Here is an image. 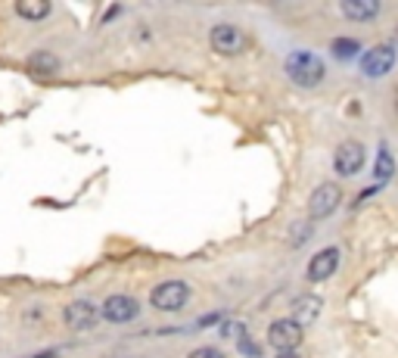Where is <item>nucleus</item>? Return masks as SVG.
<instances>
[{
    "mask_svg": "<svg viewBox=\"0 0 398 358\" xmlns=\"http://www.w3.org/2000/svg\"><path fill=\"white\" fill-rule=\"evenodd\" d=\"M283 69H286V75H290V82L298 84V88H305V91L317 88V84L323 82V75H327L323 59L311 50H292L290 57H286Z\"/></svg>",
    "mask_w": 398,
    "mask_h": 358,
    "instance_id": "1",
    "label": "nucleus"
},
{
    "mask_svg": "<svg viewBox=\"0 0 398 358\" xmlns=\"http://www.w3.org/2000/svg\"><path fill=\"white\" fill-rule=\"evenodd\" d=\"M209 47L218 57H240V53H246L252 47V38L234 22H218L209 32Z\"/></svg>",
    "mask_w": 398,
    "mask_h": 358,
    "instance_id": "2",
    "label": "nucleus"
},
{
    "mask_svg": "<svg viewBox=\"0 0 398 358\" xmlns=\"http://www.w3.org/2000/svg\"><path fill=\"white\" fill-rule=\"evenodd\" d=\"M190 287L184 281H165L149 293V305L159 308V312H180V308L190 302Z\"/></svg>",
    "mask_w": 398,
    "mask_h": 358,
    "instance_id": "3",
    "label": "nucleus"
},
{
    "mask_svg": "<svg viewBox=\"0 0 398 358\" xmlns=\"http://www.w3.org/2000/svg\"><path fill=\"white\" fill-rule=\"evenodd\" d=\"M364 159H367L364 144H358V140H345V144H339L336 153H333V169H336V175L352 178V175H358V171L364 169Z\"/></svg>",
    "mask_w": 398,
    "mask_h": 358,
    "instance_id": "4",
    "label": "nucleus"
},
{
    "mask_svg": "<svg viewBox=\"0 0 398 358\" xmlns=\"http://www.w3.org/2000/svg\"><path fill=\"white\" fill-rule=\"evenodd\" d=\"M302 339H305V330L292 318H280V321H274V324L267 327V343L277 349V355L280 352H292Z\"/></svg>",
    "mask_w": 398,
    "mask_h": 358,
    "instance_id": "5",
    "label": "nucleus"
},
{
    "mask_svg": "<svg viewBox=\"0 0 398 358\" xmlns=\"http://www.w3.org/2000/svg\"><path fill=\"white\" fill-rule=\"evenodd\" d=\"M62 321H66V327H72L75 333H84V330H93V327H97L100 312L91 299H75L62 308Z\"/></svg>",
    "mask_w": 398,
    "mask_h": 358,
    "instance_id": "6",
    "label": "nucleus"
},
{
    "mask_svg": "<svg viewBox=\"0 0 398 358\" xmlns=\"http://www.w3.org/2000/svg\"><path fill=\"white\" fill-rule=\"evenodd\" d=\"M339 202H342V190H339V184H333V181H327V184H321V187H314V194H311V200H308V215L311 218H327V215H333L336 209H339Z\"/></svg>",
    "mask_w": 398,
    "mask_h": 358,
    "instance_id": "7",
    "label": "nucleus"
},
{
    "mask_svg": "<svg viewBox=\"0 0 398 358\" xmlns=\"http://www.w3.org/2000/svg\"><path fill=\"white\" fill-rule=\"evenodd\" d=\"M395 47L392 44H377L370 47V50L361 57V72H364V78H383L386 72L395 66Z\"/></svg>",
    "mask_w": 398,
    "mask_h": 358,
    "instance_id": "8",
    "label": "nucleus"
},
{
    "mask_svg": "<svg viewBox=\"0 0 398 358\" xmlns=\"http://www.w3.org/2000/svg\"><path fill=\"white\" fill-rule=\"evenodd\" d=\"M137 314H140V302L134 299V296H109V299L103 302V308H100V318L112 321V324H128V321H134Z\"/></svg>",
    "mask_w": 398,
    "mask_h": 358,
    "instance_id": "9",
    "label": "nucleus"
},
{
    "mask_svg": "<svg viewBox=\"0 0 398 358\" xmlns=\"http://www.w3.org/2000/svg\"><path fill=\"white\" fill-rule=\"evenodd\" d=\"M339 268V249L336 246H327V249L314 252L308 262V281L311 283H321V281H330Z\"/></svg>",
    "mask_w": 398,
    "mask_h": 358,
    "instance_id": "10",
    "label": "nucleus"
},
{
    "mask_svg": "<svg viewBox=\"0 0 398 358\" xmlns=\"http://www.w3.org/2000/svg\"><path fill=\"white\" fill-rule=\"evenodd\" d=\"M321 308H323V302H321V296H298L296 302H292V321H296L298 327H305V324H314L317 321V314H321Z\"/></svg>",
    "mask_w": 398,
    "mask_h": 358,
    "instance_id": "11",
    "label": "nucleus"
},
{
    "mask_svg": "<svg viewBox=\"0 0 398 358\" xmlns=\"http://www.w3.org/2000/svg\"><path fill=\"white\" fill-rule=\"evenodd\" d=\"M339 10H342V16H345V19L367 22V19H373V16L379 13V3H377V0H342Z\"/></svg>",
    "mask_w": 398,
    "mask_h": 358,
    "instance_id": "12",
    "label": "nucleus"
},
{
    "mask_svg": "<svg viewBox=\"0 0 398 358\" xmlns=\"http://www.w3.org/2000/svg\"><path fill=\"white\" fill-rule=\"evenodd\" d=\"M25 66H28L35 75H56V72H59V59H56V53H50V50H35L28 59H25Z\"/></svg>",
    "mask_w": 398,
    "mask_h": 358,
    "instance_id": "13",
    "label": "nucleus"
},
{
    "mask_svg": "<svg viewBox=\"0 0 398 358\" xmlns=\"http://www.w3.org/2000/svg\"><path fill=\"white\" fill-rule=\"evenodd\" d=\"M16 13L22 16V19L37 22V19H47V16H50V3H47V0H19Z\"/></svg>",
    "mask_w": 398,
    "mask_h": 358,
    "instance_id": "14",
    "label": "nucleus"
},
{
    "mask_svg": "<svg viewBox=\"0 0 398 358\" xmlns=\"http://www.w3.org/2000/svg\"><path fill=\"white\" fill-rule=\"evenodd\" d=\"M373 175H377V181H389V178L395 175V159H392L386 144L379 147V153H377V169H373Z\"/></svg>",
    "mask_w": 398,
    "mask_h": 358,
    "instance_id": "15",
    "label": "nucleus"
},
{
    "mask_svg": "<svg viewBox=\"0 0 398 358\" xmlns=\"http://www.w3.org/2000/svg\"><path fill=\"white\" fill-rule=\"evenodd\" d=\"M330 50H333L336 59H352V57H358L361 44H358V41H352V38H336L333 44H330Z\"/></svg>",
    "mask_w": 398,
    "mask_h": 358,
    "instance_id": "16",
    "label": "nucleus"
},
{
    "mask_svg": "<svg viewBox=\"0 0 398 358\" xmlns=\"http://www.w3.org/2000/svg\"><path fill=\"white\" fill-rule=\"evenodd\" d=\"M236 346H240V352H243L246 358H261V349H258V343H255V339L240 337V343H236Z\"/></svg>",
    "mask_w": 398,
    "mask_h": 358,
    "instance_id": "17",
    "label": "nucleus"
},
{
    "mask_svg": "<svg viewBox=\"0 0 398 358\" xmlns=\"http://www.w3.org/2000/svg\"><path fill=\"white\" fill-rule=\"evenodd\" d=\"M187 358H224V352L215 349V346H199V349H193Z\"/></svg>",
    "mask_w": 398,
    "mask_h": 358,
    "instance_id": "18",
    "label": "nucleus"
},
{
    "mask_svg": "<svg viewBox=\"0 0 398 358\" xmlns=\"http://www.w3.org/2000/svg\"><path fill=\"white\" fill-rule=\"evenodd\" d=\"M277 358H298V355H296V352H280Z\"/></svg>",
    "mask_w": 398,
    "mask_h": 358,
    "instance_id": "19",
    "label": "nucleus"
},
{
    "mask_svg": "<svg viewBox=\"0 0 398 358\" xmlns=\"http://www.w3.org/2000/svg\"><path fill=\"white\" fill-rule=\"evenodd\" d=\"M395 44H398V32H395ZM395 44H392V47H395Z\"/></svg>",
    "mask_w": 398,
    "mask_h": 358,
    "instance_id": "20",
    "label": "nucleus"
},
{
    "mask_svg": "<svg viewBox=\"0 0 398 358\" xmlns=\"http://www.w3.org/2000/svg\"><path fill=\"white\" fill-rule=\"evenodd\" d=\"M112 358H118V355H112Z\"/></svg>",
    "mask_w": 398,
    "mask_h": 358,
    "instance_id": "21",
    "label": "nucleus"
}]
</instances>
